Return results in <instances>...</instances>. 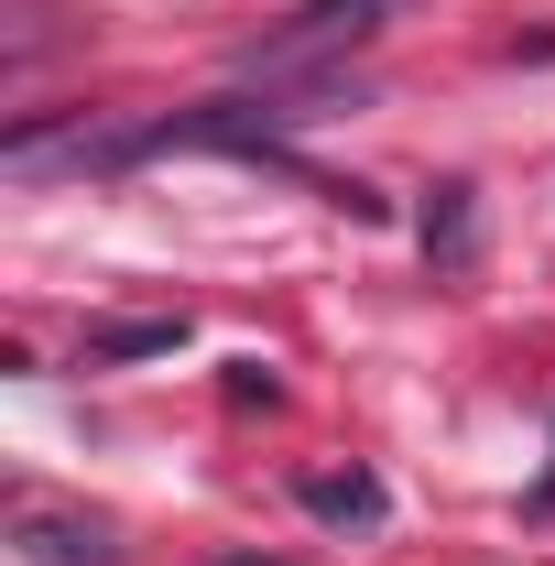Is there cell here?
<instances>
[{
    "label": "cell",
    "mask_w": 555,
    "mask_h": 566,
    "mask_svg": "<svg viewBox=\"0 0 555 566\" xmlns=\"http://www.w3.org/2000/svg\"><path fill=\"white\" fill-rule=\"evenodd\" d=\"M294 501H305L316 523H381V512H392L370 469H305V480H294Z\"/></svg>",
    "instance_id": "3957f363"
},
{
    "label": "cell",
    "mask_w": 555,
    "mask_h": 566,
    "mask_svg": "<svg viewBox=\"0 0 555 566\" xmlns=\"http://www.w3.org/2000/svg\"><path fill=\"white\" fill-rule=\"evenodd\" d=\"M425 240H436L447 262H469V186H447V208L425 218Z\"/></svg>",
    "instance_id": "5b68a950"
},
{
    "label": "cell",
    "mask_w": 555,
    "mask_h": 566,
    "mask_svg": "<svg viewBox=\"0 0 555 566\" xmlns=\"http://www.w3.org/2000/svg\"><path fill=\"white\" fill-rule=\"evenodd\" d=\"M11 545L33 566H121V534L98 523V512H66V501H11Z\"/></svg>",
    "instance_id": "7a4b0ae2"
},
{
    "label": "cell",
    "mask_w": 555,
    "mask_h": 566,
    "mask_svg": "<svg viewBox=\"0 0 555 566\" xmlns=\"http://www.w3.org/2000/svg\"><path fill=\"white\" fill-rule=\"evenodd\" d=\"M175 338H186V316H121V327L87 338V359H164Z\"/></svg>",
    "instance_id": "277c9868"
},
{
    "label": "cell",
    "mask_w": 555,
    "mask_h": 566,
    "mask_svg": "<svg viewBox=\"0 0 555 566\" xmlns=\"http://www.w3.org/2000/svg\"><path fill=\"white\" fill-rule=\"evenodd\" d=\"M392 11H415V0H294L273 33H251V44H240V66L262 76V87L316 76V66H338V55H359V44H381V33H392Z\"/></svg>",
    "instance_id": "6da1fadb"
}]
</instances>
